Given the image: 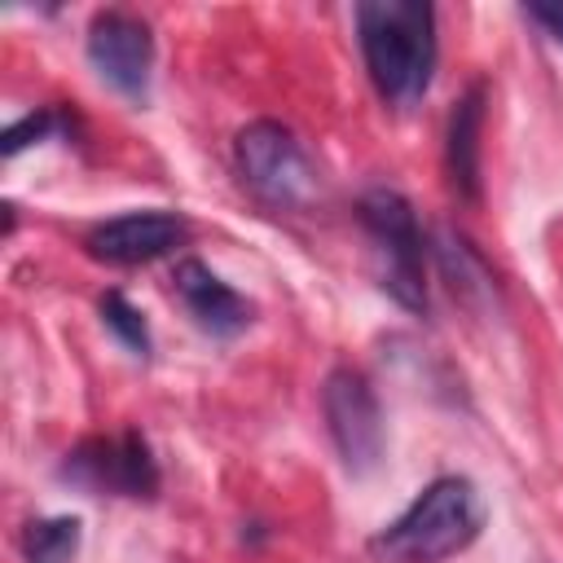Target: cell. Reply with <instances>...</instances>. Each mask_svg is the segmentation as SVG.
I'll return each instance as SVG.
<instances>
[{
  "mask_svg": "<svg viewBox=\"0 0 563 563\" xmlns=\"http://www.w3.org/2000/svg\"><path fill=\"white\" fill-rule=\"evenodd\" d=\"M88 62L97 66V75H101L114 92L141 101V97L150 92L154 35H150V26H145L136 13H128V9H106V13H97L92 26H88Z\"/></svg>",
  "mask_w": 563,
  "mask_h": 563,
  "instance_id": "obj_6",
  "label": "cell"
},
{
  "mask_svg": "<svg viewBox=\"0 0 563 563\" xmlns=\"http://www.w3.org/2000/svg\"><path fill=\"white\" fill-rule=\"evenodd\" d=\"M431 251H435V264H440V273H444V282H449V290H453L462 303H471V308H479V303H497L493 268L484 264V255H479L462 233H453V229H435Z\"/></svg>",
  "mask_w": 563,
  "mask_h": 563,
  "instance_id": "obj_11",
  "label": "cell"
},
{
  "mask_svg": "<svg viewBox=\"0 0 563 563\" xmlns=\"http://www.w3.org/2000/svg\"><path fill=\"white\" fill-rule=\"evenodd\" d=\"M523 13H528L537 26H545V31H550V35L563 44V4H528Z\"/></svg>",
  "mask_w": 563,
  "mask_h": 563,
  "instance_id": "obj_15",
  "label": "cell"
},
{
  "mask_svg": "<svg viewBox=\"0 0 563 563\" xmlns=\"http://www.w3.org/2000/svg\"><path fill=\"white\" fill-rule=\"evenodd\" d=\"M48 128H53V114H26L22 123H13V128L4 132V154H18L22 145L48 136Z\"/></svg>",
  "mask_w": 563,
  "mask_h": 563,
  "instance_id": "obj_14",
  "label": "cell"
},
{
  "mask_svg": "<svg viewBox=\"0 0 563 563\" xmlns=\"http://www.w3.org/2000/svg\"><path fill=\"white\" fill-rule=\"evenodd\" d=\"M233 163L246 189L268 207H308L317 198V167L299 136L273 119H255L233 141Z\"/></svg>",
  "mask_w": 563,
  "mask_h": 563,
  "instance_id": "obj_3",
  "label": "cell"
},
{
  "mask_svg": "<svg viewBox=\"0 0 563 563\" xmlns=\"http://www.w3.org/2000/svg\"><path fill=\"white\" fill-rule=\"evenodd\" d=\"M479 132H484V84H471L449 114V141H444L449 180L466 202H479Z\"/></svg>",
  "mask_w": 563,
  "mask_h": 563,
  "instance_id": "obj_10",
  "label": "cell"
},
{
  "mask_svg": "<svg viewBox=\"0 0 563 563\" xmlns=\"http://www.w3.org/2000/svg\"><path fill=\"white\" fill-rule=\"evenodd\" d=\"M62 475L79 479L84 488L92 493H123V497H154L158 488V466H154V453L150 444L136 435V431H123V435H110V440H88L79 444Z\"/></svg>",
  "mask_w": 563,
  "mask_h": 563,
  "instance_id": "obj_7",
  "label": "cell"
},
{
  "mask_svg": "<svg viewBox=\"0 0 563 563\" xmlns=\"http://www.w3.org/2000/svg\"><path fill=\"white\" fill-rule=\"evenodd\" d=\"M176 295L189 308V317L211 334L229 339V334L246 330V321H251V303L229 282H220L202 260H180L176 264Z\"/></svg>",
  "mask_w": 563,
  "mask_h": 563,
  "instance_id": "obj_9",
  "label": "cell"
},
{
  "mask_svg": "<svg viewBox=\"0 0 563 563\" xmlns=\"http://www.w3.org/2000/svg\"><path fill=\"white\" fill-rule=\"evenodd\" d=\"M101 317H106V325L132 347V352H150V330H145V317L119 295V290H110L106 299H101Z\"/></svg>",
  "mask_w": 563,
  "mask_h": 563,
  "instance_id": "obj_13",
  "label": "cell"
},
{
  "mask_svg": "<svg viewBox=\"0 0 563 563\" xmlns=\"http://www.w3.org/2000/svg\"><path fill=\"white\" fill-rule=\"evenodd\" d=\"M361 224L374 242L378 260V286L409 312L427 308V282H422V229L413 207L396 189H369L361 198Z\"/></svg>",
  "mask_w": 563,
  "mask_h": 563,
  "instance_id": "obj_4",
  "label": "cell"
},
{
  "mask_svg": "<svg viewBox=\"0 0 563 563\" xmlns=\"http://www.w3.org/2000/svg\"><path fill=\"white\" fill-rule=\"evenodd\" d=\"M356 35L369 79L387 106H418L435 75V9L422 0L356 4Z\"/></svg>",
  "mask_w": 563,
  "mask_h": 563,
  "instance_id": "obj_1",
  "label": "cell"
},
{
  "mask_svg": "<svg viewBox=\"0 0 563 563\" xmlns=\"http://www.w3.org/2000/svg\"><path fill=\"white\" fill-rule=\"evenodd\" d=\"M185 238V220L172 216V211H128V216H114V220H101L84 246L92 260L101 264H150L158 255H167L172 246H180Z\"/></svg>",
  "mask_w": 563,
  "mask_h": 563,
  "instance_id": "obj_8",
  "label": "cell"
},
{
  "mask_svg": "<svg viewBox=\"0 0 563 563\" xmlns=\"http://www.w3.org/2000/svg\"><path fill=\"white\" fill-rule=\"evenodd\" d=\"M75 550H79V519H70V515L31 519L22 528V554H26V563H70Z\"/></svg>",
  "mask_w": 563,
  "mask_h": 563,
  "instance_id": "obj_12",
  "label": "cell"
},
{
  "mask_svg": "<svg viewBox=\"0 0 563 563\" xmlns=\"http://www.w3.org/2000/svg\"><path fill=\"white\" fill-rule=\"evenodd\" d=\"M479 519L475 484L462 475H440L369 541V550L383 563H444L475 541Z\"/></svg>",
  "mask_w": 563,
  "mask_h": 563,
  "instance_id": "obj_2",
  "label": "cell"
},
{
  "mask_svg": "<svg viewBox=\"0 0 563 563\" xmlns=\"http://www.w3.org/2000/svg\"><path fill=\"white\" fill-rule=\"evenodd\" d=\"M321 409H325V427H330V440H334L343 466L352 475L374 471L383 457V409H378V396L365 383V374L334 369L321 387Z\"/></svg>",
  "mask_w": 563,
  "mask_h": 563,
  "instance_id": "obj_5",
  "label": "cell"
}]
</instances>
